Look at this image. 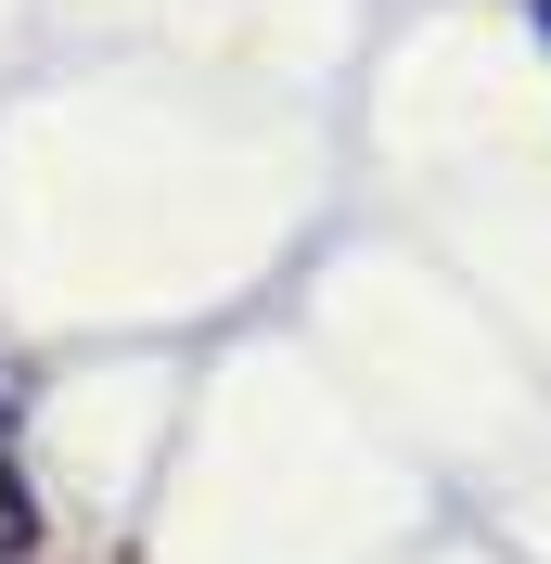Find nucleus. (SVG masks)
<instances>
[{"label": "nucleus", "mask_w": 551, "mask_h": 564, "mask_svg": "<svg viewBox=\"0 0 551 564\" xmlns=\"http://www.w3.org/2000/svg\"><path fill=\"white\" fill-rule=\"evenodd\" d=\"M26 539H39V500H26V475H13V462H0V564L26 552Z\"/></svg>", "instance_id": "obj_1"}, {"label": "nucleus", "mask_w": 551, "mask_h": 564, "mask_svg": "<svg viewBox=\"0 0 551 564\" xmlns=\"http://www.w3.org/2000/svg\"><path fill=\"white\" fill-rule=\"evenodd\" d=\"M539 26H551V0H539Z\"/></svg>", "instance_id": "obj_2"}]
</instances>
